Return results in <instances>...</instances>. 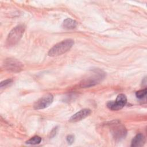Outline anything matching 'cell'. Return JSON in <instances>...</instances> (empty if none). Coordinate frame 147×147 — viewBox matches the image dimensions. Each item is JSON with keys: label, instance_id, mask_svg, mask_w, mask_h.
Returning a JSON list of instances; mask_svg holds the SVG:
<instances>
[{"label": "cell", "instance_id": "1", "mask_svg": "<svg viewBox=\"0 0 147 147\" xmlns=\"http://www.w3.org/2000/svg\"><path fill=\"white\" fill-rule=\"evenodd\" d=\"M74 44V41L72 39H66L63 40L57 43L52 48H51L49 49L48 55V56L52 57L61 55L69 51Z\"/></svg>", "mask_w": 147, "mask_h": 147}, {"label": "cell", "instance_id": "2", "mask_svg": "<svg viewBox=\"0 0 147 147\" xmlns=\"http://www.w3.org/2000/svg\"><path fill=\"white\" fill-rule=\"evenodd\" d=\"M25 31V26L23 25H18L15 26L9 33L6 45L9 47H13L17 44L21 38Z\"/></svg>", "mask_w": 147, "mask_h": 147}, {"label": "cell", "instance_id": "3", "mask_svg": "<svg viewBox=\"0 0 147 147\" xmlns=\"http://www.w3.org/2000/svg\"><path fill=\"white\" fill-rule=\"evenodd\" d=\"M127 102V98L123 94H119L115 101H110L107 103V107L113 111H117L122 109Z\"/></svg>", "mask_w": 147, "mask_h": 147}, {"label": "cell", "instance_id": "4", "mask_svg": "<svg viewBox=\"0 0 147 147\" xmlns=\"http://www.w3.org/2000/svg\"><path fill=\"white\" fill-rule=\"evenodd\" d=\"M4 68L9 71L18 72L23 68V64L17 59L14 58H7L4 61Z\"/></svg>", "mask_w": 147, "mask_h": 147}, {"label": "cell", "instance_id": "5", "mask_svg": "<svg viewBox=\"0 0 147 147\" xmlns=\"http://www.w3.org/2000/svg\"><path fill=\"white\" fill-rule=\"evenodd\" d=\"M111 133L115 140L119 141L125 137L127 131L122 124L115 122L111 125Z\"/></svg>", "mask_w": 147, "mask_h": 147}, {"label": "cell", "instance_id": "6", "mask_svg": "<svg viewBox=\"0 0 147 147\" xmlns=\"http://www.w3.org/2000/svg\"><path fill=\"white\" fill-rule=\"evenodd\" d=\"M53 96L51 94H47L39 99L34 104L33 107L36 110H41L48 107L53 102Z\"/></svg>", "mask_w": 147, "mask_h": 147}, {"label": "cell", "instance_id": "7", "mask_svg": "<svg viewBox=\"0 0 147 147\" xmlns=\"http://www.w3.org/2000/svg\"><path fill=\"white\" fill-rule=\"evenodd\" d=\"M91 113V110L89 109H84L79 111L77 112L75 114H74L69 119V121L70 122H76L78 121H80L86 117H87L88 115H90Z\"/></svg>", "mask_w": 147, "mask_h": 147}, {"label": "cell", "instance_id": "8", "mask_svg": "<svg viewBox=\"0 0 147 147\" xmlns=\"http://www.w3.org/2000/svg\"><path fill=\"white\" fill-rule=\"evenodd\" d=\"M102 74L98 73L97 75H95L92 77H90L87 79H84L80 83V86L82 87H89L93 86L97 84L102 78Z\"/></svg>", "mask_w": 147, "mask_h": 147}, {"label": "cell", "instance_id": "9", "mask_svg": "<svg viewBox=\"0 0 147 147\" xmlns=\"http://www.w3.org/2000/svg\"><path fill=\"white\" fill-rule=\"evenodd\" d=\"M145 142V138L144 136L141 134L139 133L137 134L132 140L131 146L132 147H140L144 145Z\"/></svg>", "mask_w": 147, "mask_h": 147}, {"label": "cell", "instance_id": "10", "mask_svg": "<svg viewBox=\"0 0 147 147\" xmlns=\"http://www.w3.org/2000/svg\"><path fill=\"white\" fill-rule=\"evenodd\" d=\"M77 25V22L71 19V18H67L65 19L63 23V26L64 28L68 29H74Z\"/></svg>", "mask_w": 147, "mask_h": 147}, {"label": "cell", "instance_id": "11", "mask_svg": "<svg viewBox=\"0 0 147 147\" xmlns=\"http://www.w3.org/2000/svg\"><path fill=\"white\" fill-rule=\"evenodd\" d=\"M41 141V138L38 136H36L32 137L28 141H26V144H31V145H36V144H40Z\"/></svg>", "mask_w": 147, "mask_h": 147}, {"label": "cell", "instance_id": "12", "mask_svg": "<svg viewBox=\"0 0 147 147\" xmlns=\"http://www.w3.org/2000/svg\"><path fill=\"white\" fill-rule=\"evenodd\" d=\"M146 92H147L146 88L139 90L136 92V96L138 99H142L144 97H145L146 95Z\"/></svg>", "mask_w": 147, "mask_h": 147}, {"label": "cell", "instance_id": "13", "mask_svg": "<svg viewBox=\"0 0 147 147\" xmlns=\"http://www.w3.org/2000/svg\"><path fill=\"white\" fill-rule=\"evenodd\" d=\"M12 81H13L12 79H7L4 81H2V82H1V83L0 84V87H5V86L9 85V84H10L12 82Z\"/></svg>", "mask_w": 147, "mask_h": 147}, {"label": "cell", "instance_id": "14", "mask_svg": "<svg viewBox=\"0 0 147 147\" xmlns=\"http://www.w3.org/2000/svg\"><path fill=\"white\" fill-rule=\"evenodd\" d=\"M68 144H72L75 140V137L74 135H68L66 138Z\"/></svg>", "mask_w": 147, "mask_h": 147}, {"label": "cell", "instance_id": "15", "mask_svg": "<svg viewBox=\"0 0 147 147\" xmlns=\"http://www.w3.org/2000/svg\"><path fill=\"white\" fill-rule=\"evenodd\" d=\"M56 131H57V127L54 128V129L52 130V131L51 132V134H50L52 136V137H53V136L56 134Z\"/></svg>", "mask_w": 147, "mask_h": 147}]
</instances>
